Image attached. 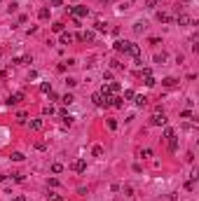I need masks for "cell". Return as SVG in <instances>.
<instances>
[{
	"instance_id": "obj_1",
	"label": "cell",
	"mask_w": 199,
	"mask_h": 201,
	"mask_svg": "<svg viewBox=\"0 0 199 201\" xmlns=\"http://www.w3.org/2000/svg\"><path fill=\"white\" fill-rule=\"evenodd\" d=\"M70 14H73L75 19H82V16L89 14V7L87 5H75V7H70Z\"/></svg>"
},
{
	"instance_id": "obj_7",
	"label": "cell",
	"mask_w": 199,
	"mask_h": 201,
	"mask_svg": "<svg viewBox=\"0 0 199 201\" xmlns=\"http://www.w3.org/2000/svg\"><path fill=\"white\" fill-rule=\"evenodd\" d=\"M28 126H31V131H42L45 122H42V119H31V124H28Z\"/></svg>"
},
{
	"instance_id": "obj_27",
	"label": "cell",
	"mask_w": 199,
	"mask_h": 201,
	"mask_svg": "<svg viewBox=\"0 0 199 201\" xmlns=\"http://www.w3.org/2000/svg\"><path fill=\"white\" fill-rule=\"evenodd\" d=\"M91 154H94V157H103V148H101V145H96V148L91 150Z\"/></svg>"
},
{
	"instance_id": "obj_41",
	"label": "cell",
	"mask_w": 199,
	"mask_h": 201,
	"mask_svg": "<svg viewBox=\"0 0 199 201\" xmlns=\"http://www.w3.org/2000/svg\"><path fill=\"white\" fill-rule=\"evenodd\" d=\"M124 192H126V196H134V190H131V185H126Z\"/></svg>"
},
{
	"instance_id": "obj_20",
	"label": "cell",
	"mask_w": 199,
	"mask_h": 201,
	"mask_svg": "<svg viewBox=\"0 0 199 201\" xmlns=\"http://www.w3.org/2000/svg\"><path fill=\"white\" fill-rule=\"evenodd\" d=\"M47 199H49V201H63V196H61V194H56V192H49Z\"/></svg>"
},
{
	"instance_id": "obj_13",
	"label": "cell",
	"mask_w": 199,
	"mask_h": 201,
	"mask_svg": "<svg viewBox=\"0 0 199 201\" xmlns=\"http://www.w3.org/2000/svg\"><path fill=\"white\" fill-rule=\"evenodd\" d=\"M169 150H171V152H176V150H178V138H176V136L169 138Z\"/></svg>"
},
{
	"instance_id": "obj_4",
	"label": "cell",
	"mask_w": 199,
	"mask_h": 201,
	"mask_svg": "<svg viewBox=\"0 0 199 201\" xmlns=\"http://www.w3.org/2000/svg\"><path fill=\"white\" fill-rule=\"evenodd\" d=\"M152 124H155V126H164V124H166L164 112H155V115H152Z\"/></svg>"
},
{
	"instance_id": "obj_11",
	"label": "cell",
	"mask_w": 199,
	"mask_h": 201,
	"mask_svg": "<svg viewBox=\"0 0 199 201\" xmlns=\"http://www.w3.org/2000/svg\"><path fill=\"white\" fill-rule=\"evenodd\" d=\"M61 103H63V105H70V103H75V96H73V94L61 96Z\"/></svg>"
},
{
	"instance_id": "obj_21",
	"label": "cell",
	"mask_w": 199,
	"mask_h": 201,
	"mask_svg": "<svg viewBox=\"0 0 199 201\" xmlns=\"http://www.w3.org/2000/svg\"><path fill=\"white\" fill-rule=\"evenodd\" d=\"M38 16H40V19H49V7H42V10L38 12Z\"/></svg>"
},
{
	"instance_id": "obj_23",
	"label": "cell",
	"mask_w": 199,
	"mask_h": 201,
	"mask_svg": "<svg viewBox=\"0 0 199 201\" xmlns=\"http://www.w3.org/2000/svg\"><path fill=\"white\" fill-rule=\"evenodd\" d=\"M173 136H176V131H173L171 126H166V129H164V138H166V140H169V138H173Z\"/></svg>"
},
{
	"instance_id": "obj_40",
	"label": "cell",
	"mask_w": 199,
	"mask_h": 201,
	"mask_svg": "<svg viewBox=\"0 0 199 201\" xmlns=\"http://www.w3.org/2000/svg\"><path fill=\"white\" fill-rule=\"evenodd\" d=\"M12 175H14L16 182H24V175H21V173H12Z\"/></svg>"
},
{
	"instance_id": "obj_18",
	"label": "cell",
	"mask_w": 199,
	"mask_h": 201,
	"mask_svg": "<svg viewBox=\"0 0 199 201\" xmlns=\"http://www.w3.org/2000/svg\"><path fill=\"white\" fill-rule=\"evenodd\" d=\"M197 178H199V175H192V178L185 182V190H194V182H197Z\"/></svg>"
},
{
	"instance_id": "obj_44",
	"label": "cell",
	"mask_w": 199,
	"mask_h": 201,
	"mask_svg": "<svg viewBox=\"0 0 199 201\" xmlns=\"http://www.w3.org/2000/svg\"><path fill=\"white\" fill-rule=\"evenodd\" d=\"M157 2H159V0H155V5H157Z\"/></svg>"
},
{
	"instance_id": "obj_5",
	"label": "cell",
	"mask_w": 199,
	"mask_h": 201,
	"mask_svg": "<svg viewBox=\"0 0 199 201\" xmlns=\"http://www.w3.org/2000/svg\"><path fill=\"white\" fill-rule=\"evenodd\" d=\"M129 45H131V42H126V40H117V42L113 45V47H115V52H124V54H126V49H129Z\"/></svg>"
},
{
	"instance_id": "obj_37",
	"label": "cell",
	"mask_w": 199,
	"mask_h": 201,
	"mask_svg": "<svg viewBox=\"0 0 199 201\" xmlns=\"http://www.w3.org/2000/svg\"><path fill=\"white\" fill-rule=\"evenodd\" d=\"M180 117H183V119H190V117H192V110H183V112H180Z\"/></svg>"
},
{
	"instance_id": "obj_6",
	"label": "cell",
	"mask_w": 199,
	"mask_h": 201,
	"mask_svg": "<svg viewBox=\"0 0 199 201\" xmlns=\"http://www.w3.org/2000/svg\"><path fill=\"white\" fill-rule=\"evenodd\" d=\"M126 54H131V56L141 58V47H138V45H134V42H131V45H129V49H126Z\"/></svg>"
},
{
	"instance_id": "obj_35",
	"label": "cell",
	"mask_w": 199,
	"mask_h": 201,
	"mask_svg": "<svg viewBox=\"0 0 199 201\" xmlns=\"http://www.w3.org/2000/svg\"><path fill=\"white\" fill-rule=\"evenodd\" d=\"M134 96H136V94H134V91H131V89H126V91H124V98H126V101H131V98H134Z\"/></svg>"
},
{
	"instance_id": "obj_12",
	"label": "cell",
	"mask_w": 199,
	"mask_h": 201,
	"mask_svg": "<svg viewBox=\"0 0 199 201\" xmlns=\"http://www.w3.org/2000/svg\"><path fill=\"white\" fill-rule=\"evenodd\" d=\"M61 117H63V122H66V124H73L75 122V117L68 115V110H61Z\"/></svg>"
},
{
	"instance_id": "obj_19",
	"label": "cell",
	"mask_w": 199,
	"mask_h": 201,
	"mask_svg": "<svg viewBox=\"0 0 199 201\" xmlns=\"http://www.w3.org/2000/svg\"><path fill=\"white\" fill-rule=\"evenodd\" d=\"M143 77H145V87H155V82H157V79L152 77V73H150V75H143Z\"/></svg>"
},
{
	"instance_id": "obj_39",
	"label": "cell",
	"mask_w": 199,
	"mask_h": 201,
	"mask_svg": "<svg viewBox=\"0 0 199 201\" xmlns=\"http://www.w3.org/2000/svg\"><path fill=\"white\" fill-rule=\"evenodd\" d=\"M108 129H113V131L117 129V122H115V119H108Z\"/></svg>"
},
{
	"instance_id": "obj_24",
	"label": "cell",
	"mask_w": 199,
	"mask_h": 201,
	"mask_svg": "<svg viewBox=\"0 0 199 201\" xmlns=\"http://www.w3.org/2000/svg\"><path fill=\"white\" fill-rule=\"evenodd\" d=\"M143 28H145V24H143V21H136V24H134V33H143Z\"/></svg>"
},
{
	"instance_id": "obj_16",
	"label": "cell",
	"mask_w": 199,
	"mask_h": 201,
	"mask_svg": "<svg viewBox=\"0 0 199 201\" xmlns=\"http://www.w3.org/2000/svg\"><path fill=\"white\" fill-rule=\"evenodd\" d=\"M176 82H178L176 77H164V79H162V84H164V87H176Z\"/></svg>"
},
{
	"instance_id": "obj_22",
	"label": "cell",
	"mask_w": 199,
	"mask_h": 201,
	"mask_svg": "<svg viewBox=\"0 0 199 201\" xmlns=\"http://www.w3.org/2000/svg\"><path fill=\"white\" fill-rule=\"evenodd\" d=\"M40 91H42V94H49V91H52V84H49V82H42V84H40Z\"/></svg>"
},
{
	"instance_id": "obj_31",
	"label": "cell",
	"mask_w": 199,
	"mask_h": 201,
	"mask_svg": "<svg viewBox=\"0 0 199 201\" xmlns=\"http://www.w3.org/2000/svg\"><path fill=\"white\" fill-rule=\"evenodd\" d=\"M12 161H24V154L21 152H12Z\"/></svg>"
},
{
	"instance_id": "obj_17",
	"label": "cell",
	"mask_w": 199,
	"mask_h": 201,
	"mask_svg": "<svg viewBox=\"0 0 199 201\" xmlns=\"http://www.w3.org/2000/svg\"><path fill=\"white\" fill-rule=\"evenodd\" d=\"M110 105H113V108H122V105H124V98H120V96H115Z\"/></svg>"
},
{
	"instance_id": "obj_3",
	"label": "cell",
	"mask_w": 199,
	"mask_h": 201,
	"mask_svg": "<svg viewBox=\"0 0 199 201\" xmlns=\"http://www.w3.org/2000/svg\"><path fill=\"white\" fill-rule=\"evenodd\" d=\"M21 101H24V91H16V94H12L7 98V105H19Z\"/></svg>"
},
{
	"instance_id": "obj_9",
	"label": "cell",
	"mask_w": 199,
	"mask_h": 201,
	"mask_svg": "<svg viewBox=\"0 0 199 201\" xmlns=\"http://www.w3.org/2000/svg\"><path fill=\"white\" fill-rule=\"evenodd\" d=\"M105 89H108L110 94H117V91H120L122 87H120V82H110V84H105Z\"/></svg>"
},
{
	"instance_id": "obj_43",
	"label": "cell",
	"mask_w": 199,
	"mask_h": 201,
	"mask_svg": "<svg viewBox=\"0 0 199 201\" xmlns=\"http://www.w3.org/2000/svg\"><path fill=\"white\" fill-rule=\"evenodd\" d=\"M49 5H54V7H59V5H61V0H49Z\"/></svg>"
},
{
	"instance_id": "obj_30",
	"label": "cell",
	"mask_w": 199,
	"mask_h": 201,
	"mask_svg": "<svg viewBox=\"0 0 199 201\" xmlns=\"http://www.w3.org/2000/svg\"><path fill=\"white\" fill-rule=\"evenodd\" d=\"M75 84H77V79H75V77H68V79H66V87H68V89H73Z\"/></svg>"
},
{
	"instance_id": "obj_2",
	"label": "cell",
	"mask_w": 199,
	"mask_h": 201,
	"mask_svg": "<svg viewBox=\"0 0 199 201\" xmlns=\"http://www.w3.org/2000/svg\"><path fill=\"white\" fill-rule=\"evenodd\" d=\"M70 169H73L75 173H84V171H87V161H84V159H75L73 164H70Z\"/></svg>"
},
{
	"instance_id": "obj_8",
	"label": "cell",
	"mask_w": 199,
	"mask_h": 201,
	"mask_svg": "<svg viewBox=\"0 0 199 201\" xmlns=\"http://www.w3.org/2000/svg\"><path fill=\"white\" fill-rule=\"evenodd\" d=\"M176 21H178V26H188V24H192V19H190L188 14H178V16H176Z\"/></svg>"
},
{
	"instance_id": "obj_45",
	"label": "cell",
	"mask_w": 199,
	"mask_h": 201,
	"mask_svg": "<svg viewBox=\"0 0 199 201\" xmlns=\"http://www.w3.org/2000/svg\"><path fill=\"white\" fill-rule=\"evenodd\" d=\"M129 2H131V0H129Z\"/></svg>"
},
{
	"instance_id": "obj_25",
	"label": "cell",
	"mask_w": 199,
	"mask_h": 201,
	"mask_svg": "<svg viewBox=\"0 0 199 201\" xmlns=\"http://www.w3.org/2000/svg\"><path fill=\"white\" fill-rule=\"evenodd\" d=\"M157 19H159V21H162V24L171 21V16H169V14H164V12H159V14H157Z\"/></svg>"
},
{
	"instance_id": "obj_28",
	"label": "cell",
	"mask_w": 199,
	"mask_h": 201,
	"mask_svg": "<svg viewBox=\"0 0 199 201\" xmlns=\"http://www.w3.org/2000/svg\"><path fill=\"white\" fill-rule=\"evenodd\" d=\"M52 31H54V33H63V24H61V21H56V24L52 26Z\"/></svg>"
},
{
	"instance_id": "obj_33",
	"label": "cell",
	"mask_w": 199,
	"mask_h": 201,
	"mask_svg": "<svg viewBox=\"0 0 199 201\" xmlns=\"http://www.w3.org/2000/svg\"><path fill=\"white\" fill-rule=\"evenodd\" d=\"M61 171H63L61 164H52V173H61Z\"/></svg>"
},
{
	"instance_id": "obj_14",
	"label": "cell",
	"mask_w": 199,
	"mask_h": 201,
	"mask_svg": "<svg viewBox=\"0 0 199 201\" xmlns=\"http://www.w3.org/2000/svg\"><path fill=\"white\" fill-rule=\"evenodd\" d=\"M91 101H94L96 105H103V94H101V91H96V94L91 96Z\"/></svg>"
},
{
	"instance_id": "obj_36",
	"label": "cell",
	"mask_w": 199,
	"mask_h": 201,
	"mask_svg": "<svg viewBox=\"0 0 199 201\" xmlns=\"http://www.w3.org/2000/svg\"><path fill=\"white\" fill-rule=\"evenodd\" d=\"M42 112H45V115H54V105H45V110H42Z\"/></svg>"
},
{
	"instance_id": "obj_32",
	"label": "cell",
	"mask_w": 199,
	"mask_h": 201,
	"mask_svg": "<svg viewBox=\"0 0 199 201\" xmlns=\"http://www.w3.org/2000/svg\"><path fill=\"white\" fill-rule=\"evenodd\" d=\"M141 157H143V159H148V157H152V150H150V148H145V150H141Z\"/></svg>"
},
{
	"instance_id": "obj_34",
	"label": "cell",
	"mask_w": 199,
	"mask_h": 201,
	"mask_svg": "<svg viewBox=\"0 0 199 201\" xmlns=\"http://www.w3.org/2000/svg\"><path fill=\"white\" fill-rule=\"evenodd\" d=\"M96 28H99V31H108V24H103V21H96Z\"/></svg>"
},
{
	"instance_id": "obj_15",
	"label": "cell",
	"mask_w": 199,
	"mask_h": 201,
	"mask_svg": "<svg viewBox=\"0 0 199 201\" xmlns=\"http://www.w3.org/2000/svg\"><path fill=\"white\" fill-rule=\"evenodd\" d=\"M134 98H136V101H134V103H136L138 108H143V105H145V103H148V96H134Z\"/></svg>"
},
{
	"instance_id": "obj_38",
	"label": "cell",
	"mask_w": 199,
	"mask_h": 201,
	"mask_svg": "<svg viewBox=\"0 0 199 201\" xmlns=\"http://www.w3.org/2000/svg\"><path fill=\"white\" fill-rule=\"evenodd\" d=\"M113 68H115V70H122V68H124V63H120V61H113Z\"/></svg>"
},
{
	"instance_id": "obj_42",
	"label": "cell",
	"mask_w": 199,
	"mask_h": 201,
	"mask_svg": "<svg viewBox=\"0 0 199 201\" xmlns=\"http://www.w3.org/2000/svg\"><path fill=\"white\" fill-rule=\"evenodd\" d=\"M14 201H26V196H24V194H16V196H14Z\"/></svg>"
},
{
	"instance_id": "obj_26",
	"label": "cell",
	"mask_w": 199,
	"mask_h": 201,
	"mask_svg": "<svg viewBox=\"0 0 199 201\" xmlns=\"http://www.w3.org/2000/svg\"><path fill=\"white\" fill-rule=\"evenodd\" d=\"M94 31H87V33H84V35H82V40H87V42H91V40H94Z\"/></svg>"
},
{
	"instance_id": "obj_29",
	"label": "cell",
	"mask_w": 199,
	"mask_h": 201,
	"mask_svg": "<svg viewBox=\"0 0 199 201\" xmlns=\"http://www.w3.org/2000/svg\"><path fill=\"white\" fill-rule=\"evenodd\" d=\"M164 61H166V54H157V56H155V63H164Z\"/></svg>"
},
{
	"instance_id": "obj_10",
	"label": "cell",
	"mask_w": 199,
	"mask_h": 201,
	"mask_svg": "<svg viewBox=\"0 0 199 201\" xmlns=\"http://www.w3.org/2000/svg\"><path fill=\"white\" fill-rule=\"evenodd\" d=\"M73 40H75V37L70 35V33H66V31L61 33V45H70V42H73Z\"/></svg>"
}]
</instances>
